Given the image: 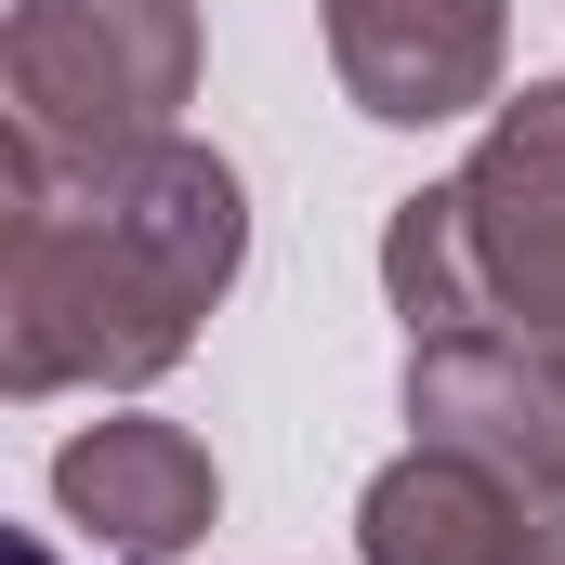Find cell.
<instances>
[{"label":"cell","instance_id":"1","mask_svg":"<svg viewBox=\"0 0 565 565\" xmlns=\"http://www.w3.org/2000/svg\"><path fill=\"white\" fill-rule=\"evenodd\" d=\"M250 264V184L198 132L66 158L0 132V395H145Z\"/></svg>","mask_w":565,"mask_h":565},{"label":"cell","instance_id":"2","mask_svg":"<svg viewBox=\"0 0 565 565\" xmlns=\"http://www.w3.org/2000/svg\"><path fill=\"white\" fill-rule=\"evenodd\" d=\"M198 0H13L0 13V132H40L66 158L158 145L198 106Z\"/></svg>","mask_w":565,"mask_h":565},{"label":"cell","instance_id":"3","mask_svg":"<svg viewBox=\"0 0 565 565\" xmlns=\"http://www.w3.org/2000/svg\"><path fill=\"white\" fill-rule=\"evenodd\" d=\"M447 184H460L473 264H487V316L540 342L565 316V79L500 93L487 132H473V158H460Z\"/></svg>","mask_w":565,"mask_h":565},{"label":"cell","instance_id":"4","mask_svg":"<svg viewBox=\"0 0 565 565\" xmlns=\"http://www.w3.org/2000/svg\"><path fill=\"white\" fill-rule=\"evenodd\" d=\"M342 106L382 132H447L500 106L513 66V0H316Z\"/></svg>","mask_w":565,"mask_h":565},{"label":"cell","instance_id":"5","mask_svg":"<svg viewBox=\"0 0 565 565\" xmlns=\"http://www.w3.org/2000/svg\"><path fill=\"white\" fill-rule=\"evenodd\" d=\"M53 513L119 565H184L224 513V473L184 422H145V408H106L53 447Z\"/></svg>","mask_w":565,"mask_h":565},{"label":"cell","instance_id":"6","mask_svg":"<svg viewBox=\"0 0 565 565\" xmlns=\"http://www.w3.org/2000/svg\"><path fill=\"white\" fill-rule=\"evenodd\" d=\"M408 434L513 473L526 500H565V395L526 329H447L408 342Z\"/></svg>","mask_w":565,"mask_h":565},{"label":"cell","instance_id":"7","mask_svg":"<svg viewBox=\"0 0 565 565\" xmlns=\"http://www.w3.org/2000/svg\"><path fill=\"white\" fill-rule=\"evenodd\" d=\"M565 500H526L513 473L460 460V447H395L369 487H355V553L369 565H540V526Z\"/></svg>","mask_w":565,"mask_h":565},{"label":"cell","instance_id":"8","mask_svg":"<svg viewBox=\"0 0 565 565\" xmlns=\"http://www.w3.org/2000/svg\"><path fill=\"white\" fill-rule=\"evenodd\" d=\"M382 302L408 342H447V329H500L487 316V264H473V224H460V184H422L382 211Z\"/></svg>","mask_w":565,"mask_h":565},{"label":"cell","instance_id":"9","mask_svg":"<svg viewBox=\"0 0 565 565\" xmlns=\"http://www.w3.org/2000/svg\"><path fill=\"white\" fill-rule=\"evenodd\" d=\"M540 369H553V395H565V316H553V329H540Z\"/></svg>","mask_w":565,"mask_h":565},{"label":"cell","instance_id":"10","mask_svg":"<svg viewBox=\"0 0 565 565\" xmlns=\"http://www.w3.org/2000/svg\"><path fill=\"white\" fill-rule=\"evenodd\" d=\"M540 565H565V513H553V526H540Z\"/></svg>","mask_w":565,"mask_h":565}]
</instances>
